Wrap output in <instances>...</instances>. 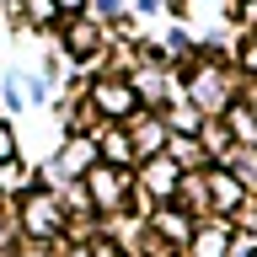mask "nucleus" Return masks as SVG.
I'll return each mask as SVG.
<instances>
[{
    "instance_id": "obj_1",
    "label": "nucleus",
    "mask_w": 257,
    "mask_h": 257,
    "mask_svg": "<svg viewBox=\"0 0 257 257\" xmlns=\"http://www.w3.org/2000/svg\"><path fill=\"white\" fill-rule=\"evenodd\" d=\"M96 96H102V107H107V112H123L128 102H134V91H123V86H102Z\"/></svg>"
},
{
    "instance_id": "obj_2",
    "label": "nucleus",
    "mask_w": 257,
    "mask_h": 257,
    "mask_svg": "<svg viewBox=\"0 0 257 257\" xmlns=\"http://www.w3.org/2000/svg\"><path fill=\"white\" fill-rule=\"evenodd\" d=\"M27 225L32 230H48V225H54V209H48L43 198H27Z\"/></svg>"
},
{
    "instance_id": "obj_3",
    "label": "nucleus",
    "mask_w": 257,
    "mask_h": 257,
    "mask_svg": "<svg viewBox=\"0 0 257 257\" xmlns=\"http://www.w3.org/2000/svg\"><path fill=\"white\" fill-rule=\"evenodd\" d=\"M220 246H225L220 236H204V241H198V257H220Z\"/></svg>"
},
{
    "instance_id": "obj_4",
    "label": "nucleus",
    "mask_w": 257,
    "mask_h": 257,
    "mask_svg": "<svg viewBox=\"0 0 257 257\" xmlns=\"http://www.w3.org/2000/svg\"><path fill=\"white\" fill-rule=\"evenodd\" d=\"M0 156H11V134L6 128H0Z\"/></svg>"
}]
</instances>
